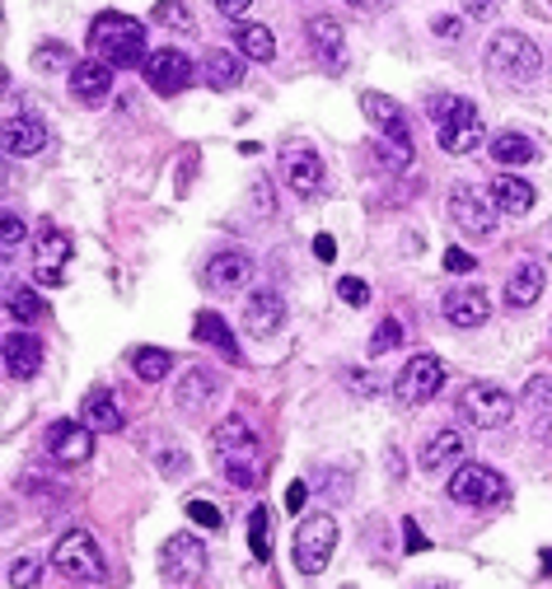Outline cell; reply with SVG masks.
Segmentation results:
<instances>
[{"label": "cell", "mask_w": 552, "mask_h": 589, "mask_svg": "<svg viewBox=\"0 0 552 589\" xmlns=\"http://www.w3.org/2000/svg\"><path fill=\"white\" fill-rule=\"evenodd\" d=\"M89 47L104 66H141L150 62L146 52V24L131 14H117V10H104L89 24Z\"/></svg>", "instance_id": "obj_1"}, {"label": "cell", "mask_w": 552, "mask_h": 589, "mask_svg": "<svg viewBox=\"0 0 552 589\" xmlns=\"http://www.w3.org/2000/svg\"><path fill=\"white\" fill-rule=\"evenodd\" d=\"M431 122H436L445 154H473L482 146V117L468 98H455V94L431 98Z\"/></svg>", "instance_id": "obj_2"}, {"label": "cell", "mask_w": 552, "mask_h": 589, "mask_svg": "<svg viewBox=\"0 0 552 589\" xmlns=\"http://www.w3.org/2000/svg\"><path fill=\"white\" fill-rule=\"evenodd\" d=\"M487 71L497 75V81L524 85L543 71V52H539L534 38H524V33H497L487 47Z\"/></svg>", "instance_id": "obj_3"}, {"label": "cell", "mask_w": 552, "mask_h": 589, "mask_svg": "<svg viewBox=\"0 0 552 589\" xmlns=\"http://www.w3.org/2000/svg\"><path fill=\"white\" fill-rule=\"evenodd\" d=\"M52 566H56V571H62L66 580H81V585L104 580V553H98V543L85 534V528H66V534L56 538Z\"/></svg>", "instance_id": "obj_4"}, {"label": "cell", "mask_w": 552, "mask_h": 589, "mask_svg": "<svg viewBox=\"0 0 552 589\" xmlns=\"http://www.w3.org/2000/svg\"><path fill=\"white\" fill-rule=\"evenodd\" d=\"M338 553V520L332 515H305V524L295 528V566L305 576H319Z\"/></svg>", "instance_id": "obj_5"}, {"label": "cell", "mask_w": 552, "mask_h": 589, "mask_svg": "<svg viewBox=\"0 0 552 589\" xmlns=\"http://www.w3.org/2000/svg\"><path fill=\"white\" fill-rule=\"evenodd\" d=\"M506 478L497 473V468L487 463H464L455 478H449V501L459 505H473V510H487V505H501L506 501Z\"/></svg>", "instance_id": "obj_6"}, {"label": "cell", "mask_w": 552, "mask_h": 589, "mask_svg": "<svg viewBox=\"0 0 552 589\" xmlns=\"http://www.w3.org/2000/svg\"><path fill=\"white\" fill-rule=\"evenodd\" d=\"M440 384H445V365L422 351V356H412V361L399 370V379H393V398H399L403 407H422V403L436 398Z\"/></svg>", "instance_id": "obj_7"}, {"label": "cell", "mask_w": 552, "mask_h": 589, "mask_svg": "<svg viewBox=\"0 0 552 589\" xmlns=\"http://www.w3.org/2000/svg\"><path fill=\"white\" fill-rule=\"evenodd\" d=\"M160 571H164L169 585H179V589L197 585V580L206 576V547H202V538L173 534V538L160 547Z\"/></svg>", "instance_id": "obj_8"}, {"label": "cell", "mask_w": 552, "mask_h": 589, "mask_svg": "<svg viewBox=\"0 0 552 589\" xmlns=\"http://www.w3.org/2000/svg\"><path fill=\"white\" fill-rule=\"evenodd\" d=\"M459 411H464V421H473L478 430H497V426L510 421L516 398H510L506 388H497V384H468L459 393Z\"/></svg>", "instance_id": "obj_9"}, {"label": "cell", "mask_w": 552, "mask_h": 589, "mask_svg": "<svg viewBox=\"0 0 552 589\" xmlns=\"http://www.w3.org/2000/svg\"><path fill=\"white\" fill-rule=\"evenodd\" d=\"M449 215H455V225L464 234H478V239H487V234L497 229V202H491V192L473 188V183H459L449 192Z\"/></svg>", "instance_id": "obj_10"}, {"label": "cell", "mask_w": 552, "mask_h": 589, "mask_svg": "<svg viewBox=\"0 0 552 589\" xmlns=\"http://www.w3.org/2000/svg\"><path fill=\"white\" fill-rule=\"evenodd\" d=\"M192 75H197L192 56L179 52V47H160V52H150V62H146V85H150L155 94H164V98L183 94V89L192 85Z\"/></svg>", "instance_id": "obj_11"}, {"label": "cell", "mask_w": 552, "mask_h": 589, "mask_svg": "<svg viewBox=\"0 0 552 589\" xmlns=\"http://www.w3.org/2000/svg\"><path fill=\"white\" fill-rule=\"evenodd\" d=\"M282 179H286V188L295 196L314 202V196L323 192V160L309 146H286L282 150Z\"/></svg>", "instance_id": "obj_12"}, {"label": "cell", "mask_w": 552, "mask_h": 589, "mask_svg": "<svg viewBox=\"0 0 552 589\" xmlns=\"http://www.w3.org/2000/svg\"><path fill=\"white\" fill-rule=\"evenodd\" d=\"M66 263H71V239L62 229H38L33 239V277L38 286H62L66 281Z\"/></svg>", "instance_id": "obj_13"}, {"label": "cell", "mask_w": 552, "mask_h": 589, "mask_svg": "<svg viewBox=\"0 0 552 589\" xmlns=\"http://www.w3.org/2000/svg\"><path fill=\"white\" fill-rule=\"evenodd\" d=\"M47 454L66 468H81L94 454V430L85 421H52L47 426Z\"/></svg>", "instance_id": "obj_14"}, {"label": "cell", "mask_w": 552, "mask_h": 589, "mask_svg": "<svg viewBox=\"0 0 552 589\" xmlns=\"http://www.w3.org/2000/svg\"><path fill=\"white\" fill-rule=\"evenodd\" d=\"M361 113L370 117V127L384 136V146H399V150H412V136H407V117L403 108L393 104L389 94H361Z\"/></svg>", "instance_id": "obj_15"}, {"label": "cell", "mask_w": 552, "mask_h": 589, "mask_svg": "<svg viewBox=\"0 0 552 589\" xmlns=\"http://www.w3.org/2000/svg\"><path fill=\"white\" fill-rule=\"evenodd\" d=\"M286 323V300L276 290H253V300L244 304V332L248 338H272Z\"/></svg>", "instance_id": "obj_16"}, {"label": "cell", "mask_w": 552, "mask_h": 589, "mask_svg": "<svg viewBox=\"0 0 552 589\" xmlns=\"http://www.w3.org/2000/svg\"><path fill=\"white\" fill-rule=\"evenodd\" d=\"M305 33H309V47L319 52V62L328 66V71H342L347 66V43H342V24L332 14H314L309 24H305Z\"/></svg>", "instance_id": "obj_17"}, {"label": "cell", "mask_w": 552, "mask_h": 589, "mask_svg": "<svg viewBox=\"0 0 552 589\" xmlns=\"http://www.w3.org/2000/svg\"><path fill=\"white\" fill-rule=\"evenodd\" d=\"M487 313H491V300H487L482 286H459V290L445 294V319L455 328H482Z\"/></svg>", "instance_id": "obj_18"}, {"label": "cell", "mask_w": 552, "mask_h": 589, "mask_svg": "<svg viewBox=\"0 0 552 589\" xmlns=\"http://www.w3.org/2000/svg\"><path fill=\"white\" fill-rule=\"evenodd\" d=\"M43 370V342L33 332H10L6 338V375L10 379H33Z\"/></svg>", "instance_id": "obj_19"}, {"label": "cell", "mask_w": 552, "mask_h": 589, "mask_svg": "<svg viewBox=\"0 0 552 589\" xmlns=\"http://www.w3.org/2000/svg\"><path fill=\"white\" fill-rule=\"evenodd\" d=\"M0 141H6V154H14V160H29V154H38L47 146V127L38 122V117H6Z\"/></svg>", "instance_id": "obj_20"}, {"label": "cell", "mask_w": 552, "mask_h": 589, "mask_svg": "<svg viewBox=\"0 0 552 589\" xmlns=\"http://www.w3.org/2000/svg\"><path fill=\"white\" fill-rule=\"evenodd\" d=\"M71 89H75L81 104H104V98L113 94V66H104L98 56H89V62H75Z\"/></svg>", "instance_id": "obj_21"}, {"label": "cell", "mask_w": 552, "mask_h": 589, "mask_svg": "<svg viewBox=\"0 0 552 589\" xmlns=\"http://www.w3.org/2000/svg\"><path fill=\"white\" fill-rule=\"evenodd\" d=\"M211 445L221 449V459H253L258 454V430H253L244 417H225L221 426H215Z\"/></svg>", "instance_id": "obj_22"}, {"label": "cell", "mask_w": 552, "mask_h": 589, "mask_svg": "<svg viewBox=\"0 0 552 589\" xmlns=\"http://www.w3.org/2000/svg\"><path fill=\"white\" fill-rule=\"evenodd\" d=\"M487 192H491V202H497V211H506V215L534 211V183H524L520 173H497V183H491Z\"/></svg>", "instance_id": "obj_23"}, {"label": "cell", "mask_w": 552, "mask_h": 589, "mask_svg": "<svg viewBox=\"0 0 552 589\" xmlns=\"http://www.w3.org/2000/svg\"><path fill=\"white\" fill-rule=\"evenodd\" d=\"M248 281H253V263L244 253H215L206 263V286L215 290H244Z\"/></svg>", "instance_id": "obj_24"}, {"label": "cell", "mask_w": 552, "mask_h": 589, "mask_svg": "<svg viewBox=\"0 0 552 589\" xmlns=\"http://www.w3.org/2000/svg\"><path fill=\"white\" fill-rule=\"evenodd\" d=\"M543 281H548V271L539 263H520L516 271H510V281H506V304L510 309H529L543 294Z\"/></svg>", "instance_id": "obj_25"}, {"label": "cell", "mask_w": 552, "mask_h": 589, "mask_svg": "<svg viewBox=\"0 0 552 589\" xmlns=\"http://www.w3.org/2000/svg\"><path fill=\"white\" fill-rule=\"evenodd\" d=\"M202 81H206L211 89H240V81H244V62H240L234 52L215 47V52H206V62H202Z\"/></svg>", "instance_id": "obj_26"}, {"label": "cell", "mask_w": 552, "mask_h": 589, "mask_svg": "<svg viewBox=\"0 0 552 589\" xmlns=\"http://www.w3.org/2000/svg\"><path fill=\"white\" fill-rule=\"evenodd\" d=\"M491 160L506 164V169H510V164L520 169V164H534V160H539V146L529 141L524 131H501L497 141H491Z\"/></svg>", "instance_id": "obj_27"}, {"label": "cell", "mask_w": 552, "mask_h": 589, "mask_svg": "<svg viewBox=\"0 0 552 589\" xmlns=\"http://www.w3.org/2000/svg\"><path fill=\"white\" fill-rule=\"evenodd\" d=\"M81 411H85V426H89V430H104V436L123 430V411H117V403H113L108 388H94Z\"/></svg>", "instance_id": "obj_28"}, {"label": "cell", "mask_w": 552, "mask_h": 589, "mask_svg": "<svg viewBox=\"0 0 552 589\" xmlns=\"http://www.w3.org/2000/svg\"><path fill=\"white\" fill-rule=\"evenodd\" d=\"M197 338H202L206 346H215V351H221V356L240 361V346H234V338H230V328H225V319H221V313H211V309H202V313H197Z\"/></svg>", "instance_id": "obj_29"}, {"label": "cell", "mask_w": 552, "mask_h": 589, "mask_svg": "<svg viewBox=\"0 0 552 589\" xmlns=\"http://www.w3.org/2000/svg\"><path fill=\"white\" fill-rule=\"evenodd\" d=\"M464 454V436L459 430H440V436H431L426 440V449H422V468H431L436 473L440 463H455Z\"/></svg>", "instance_id": "obj_30"}, {"label": "cell", "mask_w": 552, "mask_h": 589, "mask_svg": "<svg viewBox=\"0 0 552 589\" xmlns=\"http://www.w3.org/2000/svg\"><path fill=\"white\" fill-rule=\"evenodd\" d=\"M234 43H240V52L248 56V62H272L276 56V38L267 24H244L240 33H234Z\"/></svg>", "instance_id": "obj_31"}, {"label": "cell", "mask_w": 552, "mask_h": 589, "mask_svg": "<svg viewBox=\"0 0 552 589\" xmlns=\"http://www.w3.org/2000/svg\"><path fill=\"white\" fill-rule=\"evenodd\" d=\"M131 370H136V375H141L146 384H160L169 370H173V356H169V351H160V346H141V351L131 356Z\"/></svg>", "instance_id": "obj_32"}, {"label": "cell", "mask_w": 552, "mask_h": 589, "mask_svg": "<svg viewBox=\"0 0 552 589\" xmlns=\"http://www.w3.org/2000/svg\"><path fill=\"white\" fill-rule=\"evenodd\" d=\"M211 393H215V375H206V370H188L183 384H179V407L197 411V407L211 398Z\"/></svg>", "instance_id": "obj_33"}, {"label": "cell", "mask_w": 552, "mask_h": 589, "mask_svg": "<svg viewBox=\"0 0 552 589\" xmlns=\"http://www.w3.org/2000/svg\"><path fill=\"white\" fill-rule=\"evenodd\" d=\"M248 547L258 561H272V515L263 505H253V515H248Z\"/></svg>", "instance_id": "obj_34"}, {"label": "cell", "mask_w": 552, "mask_h": 589, "mask_svg": "<svg viewBox=\"0 0 552 589\" xmlns=\"http://www.w3.org/2000/svg\"><path fill=\"white\" fill-rule=\"evenodd\" d=\"M33 71H43V75H66V71H75L71 47L66 43H43V47L33 52Z\"/></svg>", "instance_id": "obj_35"}, {"label": "cell", "mask_w": 552, "mask_h": 589, "mask_svg": "<svg viewBox=\"0 0 552 589\" xmlns=\"http://www.w3.org/2000/svg\"><path fill=\"white\" fill-rule=\"evenodd\" d=\"M43 300H38V290H29V286H19V290H10V319H19V323H38L43 319Z\"/></svg>", "instance_id": "obj_36"}, {"label": "cell", "mask_w": 552, "mask_h": 589, "mask_svg": "<svg viewBox=\"0 0 552 589\" xmlns=\"http://www.w3.org/2000/svg\"><path fill=\"white\" fill-rule=\"evenodd\" d=\"M38 580H43V557H14L10 589H38Z\"/></svg>", "instance_id": "obj_37"}, {"label": "cell", "mask_w": 552, "mask_h": 589, "mask_svg": "<svg viewBox=\"0 0 552 589\" xmlns=\"http://www.w3.org/2000/svg\"><path fill=\"white\" fill-rule=\"evenodd\" d=\"M403 342V323L399 319H384L380 328H374V338H370V356H384V351H393Z\"/></svg>", "instance_id": "obj_38"}, {"label": "cell", "mask_w": 552, "mask_h": 589, "mask_svg": "<svg viewBox=\"0 0 552 589\" xmlns=\"http://www.w3.org/2000/svg\"><path fill=\"white\" fill-rule=\"evenodd\" d=\"M188 520L202 524V528H215V534H221V524H225V515L211 501H188Z\"/></svg>", "instance_id": "obj_39"}, {"label": "cell", "mask_w": 552, "mask_h": 589, "mask_svg": "<svg viewBox=\"0 0 552 589\" xmlns=\"http://www.w3.org/2000/svg\"><path fill=\"white\" fill-rule=\"evenodd\" d=\"M225 478L234 486H253L258 482V463H248V459H225Z\"/></svg>", "instance_id": "obj_40"}, {"label": "cell", "mask_w": 552, "mask_h": 589, "mask_svg": "<svg viewBox=\"0 0 552 589\" xmlns=\"http://www.w3.org/2000/svg\"><path fill=\"white\" fill-rule=\"evenodd\" d=\"M24 234H29V229H24V221H19L14 211H6V221H0V244H6V253H14Z\"/></svg>", "instance_id": "obj_41"}, {"label": "cell", "mask_w": 552, "mask_h": 589, "mask_svg": "<svg viewBox=\"0 0 552 589\" xmlns=\"http://www.w3.org/2000/svg\"><path fill=\"white\" fill-rule=\"evenodd\" d=\"M155 19H160V24H169V29H192V14H188V6H155Z\"/></svg>", "instance_id": "obj_42"}, {"label": "cell", "mask_w": 552, "mask_h": 589, "mask_svg": "<svg viewBox=\"0 0 552 589\" xmlns=\"http://www.w3.org/2000/svg\"><path fill=\"white\" fill-rule=\"evenodd\" d=\"M338 294H342L347 304H365V300H370V286H365L361 277H342V281H338Z\"/></svg>", "instance_id": "obj_43"}, {"label": "cell", "mask_w": 552, "mask_h": 589, "mask_svg": "<svg viewBox=\"0 0 552 589\" xmlns=\"http://www.w3.org/2000/svg\"><path fill=\"white\" fill-rule=\"evenodd\" d=\"M431 29H436V38H445V43H459L464 19H455V14H436V19H431Z\"/></svg>", "instance_id": "obj_44"}, {"label": "cell", "mask_w": 552, "mask_h": 589, "mask_svg": "<svg viewBox=\"0 0 552 589\" xmlns=\"http://www.w3.org/2000/svg\"><path fill=\"white\" fill-rule=\"evenodd\" d=\"M524 403H534V407H548V403H552V379H548V375H539L534 384L524 388Z\"/></svg>", "instance_id": "obj_45"}, {"label": "cell", "mask_w": 552, "mask_h": 589, "mask_svg": "<svg viewBox=\"0 0 552 589\" xmlns=\"http://www.w3.org/2000/svg\"><path fill=\"white\" fill-rule=\"evenodd\" d=\"M473 267H478V263H473L464 248H445V271H455V277H464V271H473Z\"/></svg>", "instance_id": "obj_46"}, {"label": "cell", "mask_w": 552, "mask_h": 589, "mask_svg": "<svg viewBox=\"0 0 552 589\" xmlns=\"http://www.w3.org/2000/svg\"><path fill=\"white\" fill-rule=\"evenodd\" d=\"M305 496H309L305 482H290L286 486V510H290V515H300V510H305Z\"/></svg>", "instance_id": "obj_47"}, {"label": "cell", "mask_w": 552, "mask_h": 589, "mask_svg": "<svg viewBox=\"0 0 552 589\" xmlns=\"http://www.w3.org/2000/svg\"><path fill=\"white\" fill-rule=\"evenodd\" d=\"M403 534H407V553H426V534H422V528L417 524H412V520H403Z\"/></svg>", "instance_id": "obj_48"}, {"label": "cell", "mask_w": 552, "mask_h": 589, "mask_svg": "<svg viewBox=\"0 0 552 589\" xmlns=\"http://www.w3.org/2000/svg\"><path fill=\"white\" fill-rule=\"evenodd\" d=\"M215 10H221L225 19H244L253 6H248V0H221V6H215Z\"/></svg>", "instance_id": "obj_49"}, {"label": "cell", "mask_w": 552, "mask_h": 589, "mask_svg": "<svg viewBox=\"0 0 552 589\" xmlns=\"http://www.w3.org/2000/svg\"><path fill=\"white\" fill-rule=\"evenodd\" d=\"M314 253H319L323 263H332V258H338V244H332V234H319V239H314Z\"/></svg>", "instance_id": "obj_50"}, {"label": "cell", "mask_w": 552, "mask_h": 589, "mask_svg": "<svg viewBox=\"0 0 552 589\" xmlns=\"http://www.w3.org/2000/svg\"><path fill=\"white\" fill-rule=\"evenodd\" d=\"M543 576H552V553H543Z\"/></svg>", "instance_id": "obj_51"}]
</instances>
